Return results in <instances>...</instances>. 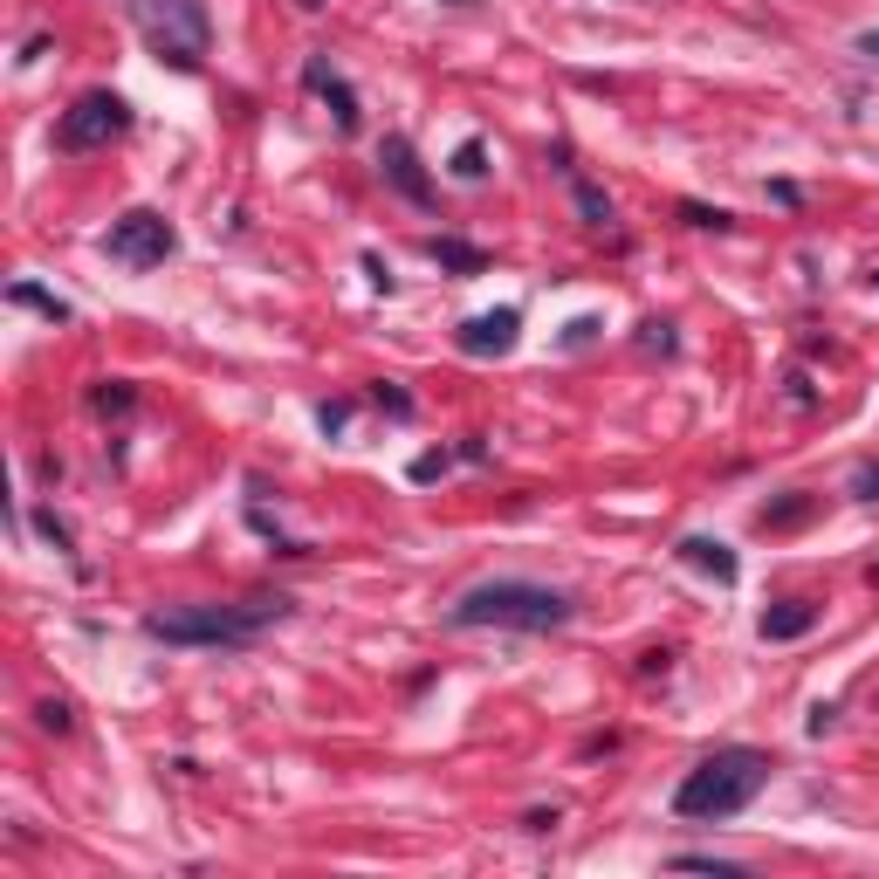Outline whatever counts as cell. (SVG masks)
Returning <instances> with one entry per match:
<instances>
[{"label": "cell", "mask_w": 879, "mask_h": 879, "mask_svg": "<svg viewBox=\"0 0 879 879\" xmlns=\"http://www.w3.org/2000/svg\"><path fill=\"white\" fill-rule=\"evenodd\" d=\"M426 254H433L440 269H454V275H481V269H488V254H481L475 241H454V235H433Z\"/></svg>", "instance_id": "7c38bea8"}, {"label": "cell", "mask_w": 879, "mask_h": 879, "mask_svg": "<svg viewBox=\"0 0 879 879\" xmlns=\"http://www.w3.org/2000/svg\"><path fill=\"white\" fill-rule=\"evenodd\" d=\"M302 90L330 103V117H338V132H344V138L357 132V124H365V111H357V90H351V83H344V76L330 69L323 56H309V62H302Z\"/></svg>", "instance_id": "ba28073f"}, {"label": "cell", "mask_w": 879, "mask_h": 879, "mask_svg": "<svg viewBox=\"0 0 879 879\" xmlns=\"http://www.w3.org/2000/svg\"><path fill=\"white\" fill-rule=\"evenodd\" d=\"M378 406H385V412H392V420H406V412H412V399L399 392V385H378Z\"/></svg>", "instance_id": "cb8c5ba5"}, {"label": "cell", "mask_w": 879, "mask_h": 879, "mask_svg": "<svg viewBox=\"0 0 879 879\" xmlns=\"http://www.w3.org/2000/svg\"><path fill=\"white\" fill-rule=\"evenodd\" d=\"M8 302L14 309H35V317H48V323H69V302L48 296V289H35V282H8Z\"/></svg>", "instance_id": "4fadbf2b"}, {"label": "cell", "mask_w": 879, "mask_h": 879, "mask_svg": "<svg viewBox=\"0 0 879 879\" xmlns=\"http://www.w3.org/2000/svg\"><path fill=\"white\" fill-rule=\"evenodd\" d=\"M282 618H289V598L275 591V598H235V605H165L145 618V632L165 646H248Z\"/></svg>", "instance_id": "3957f363"}, {"label": "cell", "mask_w": 879, "mask_h": 879, "mask_svg": "<svg viewBox=\"0 0 879 879\" xmlns=\"http://www.w3.org/2000/svg\"><path fill=\"white\" fill-rule=\"evenodd\" d=\"M811 502L804 495H797V502H784V509H763V529H784V523H797V515H804Z\"/></svg>", "instance_id": "603a6c76"}, {"label": "cell", "mask_w": 879, "mask_h": 879, "mask_svg": "<svg viewBox=\"0 0 879 879\" xmlns=\"http://www.w3.org/2000/svg\"><path fill=\"white\" fill-rule=\"evenodd\" d=\"M317 420H323V433H344V420H351V406L338 399V406H323V412H317Z\"/></svg>", "instance_id": "484cf974"}, {"label": "cell", "mask_w": 879, "mask_h": 879, "mask_svg": "<svg viewBox=\"0 0 879 879\" xmlns=\"http://www.w3.org/2000/svg\"><path fill=\"white\" fill-rule=\"evenodd\" d=\"M35 721H42L48 735H69V701H42V708H35Z\"/></svg>", "instance_id": "7402d4cb"}, {"label": "cell", "mask_w": 879, "mask_h": 879, "mask_svg": "<svg viewBox=\"0 0 879 879\" xmlns=\"http://www.w3.org/2000/svg\"><path fill=\"white\" fill-rule=\"evenodd\" d=\"M852 495H859V502H879V460H859V468H852Z\"/></svg>", "instance_id": "ffe728a7"}, {"label": "cell", "mask_w": 879, "mask_h": 879, "mask_svg": "<svg viewBox=\"0 0 879 879\" xmlns=\"http://www.w3.org/2000/svg\"><path fill=\"white\" fill-rule=\"evenodd\" d=\"M811 626H818V605H804V598H784V605H769V612L756 618L763 639H804Z\"/></svg>", "instance_id": "8fae6325"}, {"label": "cell", "mask_w": 879, "mask_h": 879, "mask_svg": "<svg viewBox=\"0 0 879 879\" xmlns=\"http://www.w3.org/2000/svg\"><path fill=\"white\" fill-rule=\"evenodd\" d=\"M639 344H660V351H674V323H639Z\"/></svg>", "instance_id": "d4e9b609"}, {"label": "cell", "mask_w": 879, "mask_h": 879, "mask_svg": "<svg viewBox=\"0 0 879 879\" xmlns=\"http://www.w3.org/2000/svg\"><path fill=\"white\" fill-rule=\"evenodd\" d=\"M124 132H132V103H124L117 90H83L56 117V151H103Z\"/></svg>", "instance_id": "5b68a950"}, {"label": "cell", "mask_w": 879, "mask_h": 879, "mask_svg": "<svg viewBox=\"0 0 879 879\" xmlns=\"http://www.w3.org/2000/svg\"><path fill=\"white\" fill-rule=\"evenodd\" d=\"M681 563H694V571H708L715 584H735L742 578V557L729 550L721 536H681Z\"/></svg>", "instance_id": "30bf717a"}, {"label": "cell", "mask_w": 879, "mask_h": 879, "mask_svg": "<svg viewBox=\"0 0 879 879\" xmlns=\"http://www.w3.org/2000/svg\"><path fill=\"white\" fill-rule=\"evenodd\" d=\"M578 618L571 591H550V584H529V578H488L475 591H460L447 605V626L454 632H563Z\"/></svg>", "instance_id": "6da1fadb"}, {"label": "cell", "mask_w": 879, "mask_h": 879, "mask_svg": "<svg viewBox=\"0 0 879 879\" xmlns=\"http://www.w3.org/2000/svg\"><path fill=\"white\" fill-rule=\"evenodd\" d=\"M447 447H433V454H420V460H412V481H440V475H447Z\"/></svg>", "instance_id": "44dd1931"}, {"label": "cell", "mask_w": 879, "mask_h": 879, "mask_svg": "<svg viewBox=\"0 0 879 879\" xmlns=\"http://www.w3.org/2000/svg\"><path fill=\"white\" fill-rule=\"evenodd\" d=\"M681 220H687V227H701V235H729V227H735L729 206H701V199H681Z\"/></svg>", "instance_id": "9a60e30c"}, {"label": "cell", "mask_w": 879, "mask_h": 879, "mask_svg": "<svg viewBox=\"0 0 879 879\" xmlns=\"http://www.w3.org/2000/svg\"><path fill=\"white\" fill-rule=\"evenodd\" d=\"M674 866H681V872H721V879H735V872H742L735 859H715V852H681Z\"/></svg>", "instance_id": "ac0fdd59"}, {"label": "cell", "mask_w": 879, "mask_h": 879, "mask_svg": "<svg viewBox=\"0 0 879 879\" xmlns=\"http://www.w3.org/2000/svg\"><path fill=\"white\" fill-rule=\"evenodd\" d=\"M859 56H872V62H879V28H872V35H859Z\"/></svg>", "instance_id": "4316f807"}, {"label": "cell", "mask_w": 879, "mask_h": 879, "mask_svg": "<svg viewBox=\"0 0 879 879\" xmlns=\"http://www.w3.org/2000/svg\"><path fill=\"white\" fill-rule=\"evenodd\" d=\"M35 529H42L48 543H56V550H62V557L76 550V536H69V523H56V509H42V515H35Z\"/></svg>", "instance_id": "d6986e66"}, {"label": "cell", "mask_w": 879, "mask_h": 879, "mask_svg": "<svg viewBox=\"0 0 879 879\" xmlns=\"http://www.w3.org/2000/svg\"><path fill=\"white\" fill-rule=\"evenodd\" d=\"M132 399H138V392H132L124 378H103L96 392H90V406H96V412H132Z\"/></svg>", "instance_id": "e0dca14e"}, {"label": "cell", "mask_w": 879, "mask_h": 879, "mask_svg": "<svg viewBox=\"0 0 879 879\" xmlns=\"http://www.w3.org/2000/svg\"><path fill=\"white\" fill-rule=\"evenodd\" d=\"M378 172L392 179V186H399L412 206H433V179L420 172V151H412V138H399V132L385 138V145H378Z\"/></svg>", "instance_id": "9c48e42d"}, {"label": "cell", "mask_w": 879, "mask_h": 879, "mask_svg": "<svg viewBox=\"0 0 879 879\" xmlns=\"http://www.w3.org/2000/svg\"><path fill=\"white\" fill-rule=\"evenodd\" d=\"M454 344H460V357H509L523 344V309H481V317L454 330Z\"/></svg>", "instance_id": "52a82bcc"}, {"label": "cell", "mask_w": 879, "mask_h": 879, "mask_svg": "<svg viewBox=\"0 0 879 879\" xmlns=\"http://www.w3.org/2000/svg\"><path fill=\"white\" fill-rule=\"evenodd\" d=\"M454 8H468V0H454Z\"/></svg>", "instance_id": "83f0119b"}, {"label": "cell", "mask_w": 879, "mask_h": 879, "mask_svg": "<svg viewBox=\"0 0 879 879\" xmlns=\"http://www.w3.org/2000/svg\"><path fill=\"white\" fill-rule=\"evenodd\" d=\"M132 21L145 48L179 76L206 69V48H214V21H206V0H132Z\"/></svg>", "instance_id": "277c9868"}, {"label": "cell", "mask_w": 879, "mask_h": 879, "mask_svg": "<svg viewBox=\"0 0 879 879\" xmlns=\"http://www.w3.org/2000/svg\"><path fill=\"white\" fill-rule=\"evenodd\" d=\"M172 248H179V227L159 206H132V214H117L111 235H103V254L124 262V269H159V262H172Z\"/></svg>", "instance_id": "8992f818"}, {"label": "cell", "mask_w": 879, "mask_h": 879, "mask_svg": "<svg viewBox=\"0 0 879 879\" xmlns=\"http://www.w3.org/2000/svg\"><path fill=\"white\" fill-rule=\"evenodd\" d=\"M571 193H578V214H584V227H612V199L591 186V179H578L571 172Z\"/></svg>", "instance_id": "5bb4252c"}, {"label": "cell", "mask_w": 879, "mask_h": 879, "mask_svg": "<svg viewBox=\"0 0 879 879\" xmlns=\"http://www.w3.org/2000/svg\"><path fill=\"white\" fill-rule=\"evenodd\" d=\"M769 749H715V756H701L681 777V790H674V811L687 818V824H721V818H735V811H749L756 804V790L769 784Z\"/></svg>", "instance_id": "7a4b0ae2"}, {"label": "cell", "mask_w": 879, "mask_h": 879, "mask_svg": "<svg viewBox=\"0 0 879 879\" xmlns=\"http://www.w3.org/2000/svg\"><path fill=\"white\" fill-rule=\"evenodd\" d=\"M454 179H468V186H475V179H488V145L481 138H468V145L454 151Z\"/></svg>", "instance_id": "2e32d148"}]
</instances>
